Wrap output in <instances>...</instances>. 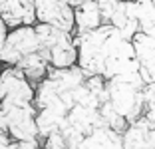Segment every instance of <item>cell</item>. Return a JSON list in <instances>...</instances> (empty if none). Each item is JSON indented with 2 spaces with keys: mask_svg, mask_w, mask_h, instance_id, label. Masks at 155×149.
Returning <instances> with one entry per match:
<instances>
[{
  "mask_svg": "<svg viewBox=\"0 0 155 149\" xmlns=\"http://www.w3.org/2000/svg\"><path fill=\"white\" fill-rule=\"evenodd\" d=\"M107 81V99L119 115L129 123L143 115V88L145 81H129L121 78H111Z\"/></svg>",
  "mask_w": 155,
  "mask_h": 149,
  "instance_id": "6da1fadb",
  "label": "cell"
},
{
  "mask_svg": "<svg viewBox=\"0 0 155 149\" xmlns=\"http://www.w3.org/2000/svg\"><path fill=\"white\" fill-rule=\"evenodd\" d=\"M40 42H38L34 26H18L8 30V36L0 46V62L6 66H16L24 56L38 52Z\"/></svg>",
  "mask_w": 155,
  "mask_h": 149,
  "instance_id": "7a4b0ae2",
  "label": "cell"
},
{
  "mask_svg": "<svg viewBox=\"0 0 155 149\" xmlns=\"http://www.w3.org/2000/svg\"><path fill=\"white\" fill-rule=\"evenodd\" d=\"M36 88L26 80L24 72L18 66H6L0 74V101L14 105L34 104Z\"/></svg>",
  "mask_w": 155,
  "mask_h": 149,
  "instance_id": "3957f363",
  "label": "cell"
},
{
  "mask_svg": "<svg viewBox=\"0 0 155 149\" xmlns=\"http://www.w3.org/2000/svg\"><path fill=\"white\" fill-rule=\"evenodd\" d=\"M36 6V20L44 24L60 28L64 32L74 34L76 32V18H74V8L66 0H34Z\"/></svg>",
  "mask_w": 155,
  "mask_h": 149,
  "instance_id": "277c9868",
  "label": "cell"
},
{
  "mask_svg": "<svg viewBox=\"0 0 155 149\" xmlns=\"http://www.w3.org/2000/svg\"><path fill=\"white\" fill-rule=\"evenodd\" d=\"M0 18L10 30L18 26H34L38 22L34 0H0Z\"/></svg>",
  "mask_w": 155,
  "mask_h": 149,
  "instance_id": "5b68a950",
  "label": "cell"
},
{
  "mask_svg": "<svg viewBox=\"0 0 155 149\" xmlns=\"http://www.w3.org/2000/svg\"><path fill=\"white\" fill-rule=\"evenodd\" d=\"M110 24L117 28L119 34L125 40H131L139 32V20H137V12H135V2L133 0L119 2L114 16H111V20H110Z\"/></svg>",
  "mask_w": 155,
  "mask_h": 149,
  "instance_id": "8992f818",
  "label": "cell"
},
{
  "mask_svg": "<svg viewBox=\"0 0 155 149\" xmlns=\"http://www.w3.org/2000/svg\"><path fill=\"white\" fill-rule=\"evenodd\" d=\"M74 18H76V32L74 34L96 30V28H100L104 24L97 0H82L74 8Z\"/></svg>",
  "mask_w": 155,
  "mask_h": 149,
  "instance_id": "52a82bcc",
  "label": "cell"
},
{
  "mask_svg": "<svg viewBox=\"0 0 155 149\" xmlns=\"http://www.w3.org/2000/svg\"><path fill=\"white\" fill-rule=\"evenodd\" d=\"M78 149H123L121 133L110 129V127H96L82 139Z\"/></svg>",
  "mask_w": 155,
  "mask_h": 149,
  "instance_id": "ba28073f",
  "label": "cell"
},
{
  "mask_svg": "<svg viewBox=\"0 0 155 149\" xmlns=\"http://www.w3.org/2000/svg\"><path fill=\"white\" fill-rule=\"evenodd\" d=\"M16 66L24 72L26 80L30 81L34 88H36L46 76H48V70H50V62H48V58L42 54L40 50H38V52H32V54H28V56H24Z\"/></svg>",
  "mask_w": 155,
  "mask_h": 149,
  "instance_id": "9c48e42d",
  "label": "cell"
},
{
  "mask_svg": "<svg viewBox=\"0 0 155 149\" xmlns=\"http://www.w3.org/2000/svg\"><path fill=\"white\" fill-rule=\"evenodd\" d=\"M131 44H133V50H135V56L139 60V64H141V68H151L155 64V36L139 30L131 38Z\"/></svg>",
  "mask_w": 155,
  "mask_h": 149,
  "instance_id": "30bf717a",
  "label": "cell"
},
{
  "mask_svg": "<svg viewBox=\"0 0 155 149\" xmlns=\"http://www.w3.org/2000/svg\"><path fill=\"white\" fill-rule=\"evenodd\" d=\"M143 115L155 123V81H149L143 88Z\"/></svg>",
  "mask_w": 155,
  "mask_h": 149,
  "instance_id": "8fae6325",
  "label": "cell"
},
{
  "mask_svg": "<svg viewBox=\"0 0 155 149\" xmlns=\"http://www.w3.org/2000/svg\"><path fill=\"white\" fill-rule=\"evenodd\" d=\"M42 147L44 149H68V143H66V137L62 131H54V133L44 137Z\"/></svg>",
  "mask_w": 155,
  "mask_h": 149,
  "instance_id": "7c38bea8",
  "label": "cell"
},
{
  "mask_svg": "<svg viewBox=\"0 0 155 149\" xmlns=\"http://www.w3.org/2000/svg\"><path fill=\"white\" fill-rule=\"evenodd\" d=\"M97 4H100V12H101L104 24H110L111 16H114L115 8H117V4H119V0H97Z\"/></svg>",
  "mask_w": 155,
  "mask_h": 149,
  "instance_id": "4fadbf2b",
  "label": "cell"
},
{
  "mask_svg": "<svg viewBox=\"0 0 155 149\" xmlns=\"http://www.w3.org/2000/svg\"><path fill=\"white\" fill-rule=\"evenodd\" d=\"M10 135L6 133L4 129H0V149H8V145H10Z\"/></svg>",
  "mask_w": 155,
  "mask_h": 149,
  "instance_id": "5bb4252c",
  "label": "cell"
},
{
  "mask_svg": "<svg viewBox=\"0 0 155 149\" xmlns=\"http://www.w3.org/2000/svg\"><path fill=\"white\" fill-rule=\"evenodd\" d=\"M8 30H10V28L6 26V22L0 18V46H2V42L6 40V36H8Z\"/></svg>",
  "mask_w": 155,
  "mask_h": 149,
  "instance_id": "9a60e30c",
  "label": "cell"
},
{
  "mask_svg": "<svg viewBox=\"0 0 155 149\" xmlns=\"http://www.w3.org/2000/svg\"><path fill=\"white\" fill-rule=\"evenodd\" d=\"M147 149H155V125L147 133Z\"/></svg>",
  "mask_w": 155,
  "mask_h": 149,
  "instance_id": "2e32d148",
  "label": "cell"
},
{
  "mask_svg": "<svg viewBox=\"0 0 155 149\" xmlns=\"http://www.w3.org/2000/svg\"><path fill=\"white\" fill-rule=\"evenodd\" d=\"M66 2H68V4L72 6V8H76V6L80 4V2H82V0H66Z\"/></svg>",
  "mask_w": 155,
  "mask_h": 149,
  "instance_id": "e0dca14e",
  "label": "cell"
},
{
  "mask_svg": "<svg viewBox=\"0 0 155 149\" xmlns=\"http://www.w3.org/2000/svg\"><path fill=\"white\" fill-rule=\"evenodd\" d=\"M38 149H44V147H42V145H40V147H38Z\"/></svg>",
  "mask_w": 155,
  "mask_h": 149,
  "instance_id": "ac0fdd59",
  "label": "cell"
},
{
  "mask_svg": "<svg viewBox=\"0 0 155 149\" xmlns=\"http://www.w3.org/2000/svg\"><path fill=\"white\" fill-rule=\"evenodd\" d=\"M119 2H125V0H119Z\"/></svg>",
  "mask_w": 155,
  "mask_h": 149,
  "instance_id": "d6986e66",
  "label": "cell"
},
{
  "mask_svg": "<svg viewBox=\"0 0 155 149\" xmlns=\"http://www.w3.org/2000/svg\"><path fill=\"white\" fill-rule=\"evenodd\" d=\"M153 2H155V0H153Z\"/></svg>",
  "mask_w": 155,
  "mask_h": 149,
  "instance_id": "ffe728a7",
  "label": "cell"
}]
</instances>
